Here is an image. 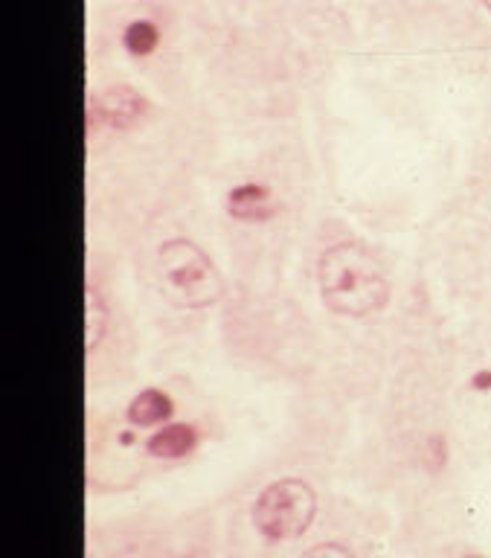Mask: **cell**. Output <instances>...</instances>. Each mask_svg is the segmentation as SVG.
I'll list each match as a JSON object with an SVG mask.
<instances>
[{"instance_id":"cell-1","label":"cell","mask_w":491,"mask_h":558,"mask_svg":"<svg viewBox=\"0 0 491 558\" xmlns=\"http://www.w3.org/2000/svg\"><path fill=\"white\" fill-rule=\"evenodd\" d=\"M317 288L326 309L340 317H367L390 303L384 268L358 242H340L323 250L317 262Z\"/></svg>"},{"instance_id":"cell-2","label":"cell","mask_w":491,"mask_h":558,"mask_svg":"<svg viewBox=\"0 0 491 558\" xmlns=\"http://www.w3.org/2000/svg\"><path fill=\"white\" fill-rule=\"evenodd\" d=\"M157 282L178 309H207L224 294V282L213 259L189 239H172L160 245Z\"/></svg>"},{"instance_id":"cell-3","label":"cell","mask_w":491,"mask_h":558,"mask_svg":"<svg viewBox=\"0 0 491 558\" xmlns=\"http://www.w3.org/2000/svg\"><path fill=\"white\" fill-rule=\"evenodd\" d=\"M317 512V497L311 492V486L303 480H277L271 483L262 495L253 503V524L274 541L285 538H300Z\"/></svg>"},{"instance_id":"cell-4","label":"cell","mask_w":491,"mask_h":558,"mask_svg":"<svg viewBox=\"0 0 491 558\" xmlns=\"http://www.w3.org/2000/svg\"><path fill=\"white\" fill-rule=\"evenodd\" d=\"M146 99L143 93L134 91V88H125V85H117V88H108V91L96 93L91 99V123L102 120V123L114 125V128H128L134 125L143 111H146Z\"/></svg>"},{"instance_id":"cell-5","label":"cell","mask_w":491,"mask_h":558,"mask_svg":"<svg viewBox=\"0 0 491 558\" xmlns=\"http://www.w3.org/2000/svg\"><path fill=\"white\" fill-rule=\"evenodd\" d=\"M230 213L242 221H262L274 213L271 207V198H268V189L259 184H245L236 186L230 192Z\"/></svg>"},{"instance_id":"cell-6","label":"cell","mask_w":491,"mask_h":558,"mask_svg":"<svg viewBox=\"0 0 491 558\" xmlns=\"http://www.w3.org/2000/svg\"><path fill=\"white\" fill-rule=\"evenodd\" d=\"M195 448V431L189 425H169L149 439V454L160 460H178Z\"/></svg>"},{"instance_id":"cell-7","label":"cell","mask_w":491,"mask_h":558,"mask_svg":"<svg viewBox=\"0 0 491 558\" xmlns=\"http://www.w3.org/2000/svg\"><path fill=\"white\" fill-rule=\"evenodd\" d=\"M172 410H175V404H172V399L163 390H143L131 402V407H128V419L134 425H143L146 428V425H157V422L169 419Z\"/></svg>"},{"instance_id":"cell-8","label":"cell","mask_w":491,"mask_h":558,"mask_svg":"<svg viewBox=\"0 0 491 558\" xmlns=\"http://www.w3.org/2000/svg\"><path fill=\"white\" fill-rule=\"evenodd\" d=\"M85 314H88V349H93L108 329V309L96 288L85 291Z\"/></svg>"},{"instance_id":"cell-9","label":"cell","mask_w":491,"mask_h":558,"mask_svg":"<svg viewBox=\"0 0 491 558\" xmlns=\"http://www.w3.org/2000/svg\"><path fill=\"white\" fill-rule=\"evenodd\" d=\"M123 41L134 56H149L160 41V32L149 21H134V24H128Z\"/></svg>"},{"instance_id":"cell-10","label":"cell","mask_w":491,"mask_h":558,"mask_svg":"<svg viewBox=\"0 0 491 558\" xmlns=\"http://www.w3.org/2000/svg\"><path fill=\"white\" fill-rule=\"evenodd\" d=\"M303 558H355V556H352L346 547H340V544H317V547H311Z\"/></svg>"},{"instance_id":"cell-11","label":"cell","mask_w":491,"mask_h":558,"mask_svg":"<svg viewBox=\"0 0 491 558\" xmlns=\"http://www.w3.org/2000/svg\"><path fill=\"white\" fill-rule=\"evenodd\" d=\"M474 387H477V390H480V387H491V372L477 375V378H474Z\"/></svg>"},{"instance_id":"cell-12","label":"cell","mask_w":491,"mask_h":558,"mask_svg":"<svg viewBox=\"0 0 491 558\" xmlns=\"http://www.w3.org/2000/svg\"><path fill=\"white\" fill-rule=\"evenodd\" d=\"M483 3H486V6H489V12H491V0H483Z\"/></svg>"}]
</instances>
